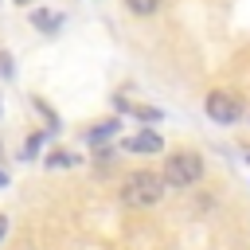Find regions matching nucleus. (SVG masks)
Returning a JSON list of instances; mask_svg holds the SVG:
<instances>
[{"label": "nucleus", "instance_id": "3", "mask_svg": "<svg viewBox=\"0 0 250 250\" xmlns=\"http://www.w3.org/2000/svg\"><path fill=\"white\" fill-rule=\"evenodd\" d=\"M203 109H207V117H211L215 125H234V121L246 113V105H242V98H238L234 90H211L207 102H203Z\"/></svg>", "mask_w": 250, "mask_h": 250}, {"label": "nucleus", "instance_id": "10", "mask_svg": "<svg viewBox=\"0 0 250 250\" xmlns=\"http://www.w3.org/2000/svg\"><path fill=\"white\" fill-rule=\"evenodd\" d=\"M4 234H8V219L0 215V238H4Z\"/></svg>", "mask_w": 250, "mask_h": 250}, {"label": "nucleus", "instance_id": "8", "mask_svg": "<svg viewBox=\"0 0 250 250\" xmlns=\"http://www.w3.org/2000/svg\"><path fill=\"white\" fill-rule=\"evenodd\" d=\"M51 168H59V164H70V152H51V160H47Z\"/></svg>", "mask_w": 250, "mask_h": 250}, {"label": "nucleus", "instance_id": "1", "mask_svg": "<svg viewBox=\"0 0 250 250\" xmlns=\"http://www.w3.org/2000/svg\"><path fill=\"white\" fill-rule=\"evenodd\" d=\"M164 191H168V180L164 176H156L148 168H137L121 184V203L125 207H156L164 199Z\"/></svg>", "mask_w": 250, "mask_h": 250}, {"label": "nucleus", "instance_id": "12", "mask_svg": "<svg viewBox=\"0 0 250 250\" xmlns=\"http://www.w3.org/2000/svg\"><path fill=\"white\" fill-rule=\"evenodd\" d=\"M16 4H27V0H16Z\"/></svg>", "mask_w": 250, "mask_h": 250}, {"label": "nucleus", "instance_id": "9", "mask_svg": "<svg viewBox=\"0 0 250 250\" xmlns=\"http://www.w3.org/2000/svg\"><path fill=\"white\" fill-rule=\"evenodd\" d=\"M0 74L12 78V55H0Z\"/></svg>", "mask_w": 250, "mask_h": 250}, {"label": "nucleus", "instance_id": "5", "mask_svg": "<svg viewBox=\"0 0 250 250\" xmlns=\"http://www.w3.org/2000/svg\"><path fill=\"white\" fill-rule=\"evenodd\" d=\"M31 23H35L39 31H47V35H51V31H59V27H62V16H59V12H51V8H35V12H31Z\"/></svg>", "mask_w": 250, "mask_h": 250}, {"label": "nucleus", "instance_id": "4", "mask_svg": "<svg viewBox=\"0 0 250 250\" xmlns=\"http://www.w3.org/2000/svg\"><path fill=\"white\" fill-rule=\"evenodd\" d=\"M125 148L129 152H160L164 141H160V133H133V137H125Z\"/></svg>", "mask_w": 250, "mask_h": 250}, {"label": "nucleus", "instance_id": "11", "mask_svg": "<svg viewBox=\"0 0 250 250\" xmlns=\"http://www.w3.org/2000/svg\"><path fill=\"white\" fill-rule=\"evenodd\" d=\"M4 184H8V172H0V188H4Z\"/></svg>", "mask_w": 250, "mask_h": 250}, {"label": "nucleus", "instance_id": "2", "mask_svg": "<svg viewBox=\"0 0 250 250\" xmlns=\"http://www.w3.org/2000/svg\"><path fill=\"white\" fill-rule=\"evenodd\" d=\"M160 176L168 180V188H195L203 180V156L191 152V148H180V152L164 156V172Z\"/></svg>", "mask_w": 250, "mask_h": 250}, {"label": "nucleus", "instance_id": "6", "mask_svg": "<svg viewBox=\"0 0 250 250\" xmlns=\"http://www.w3.org/2000/svg\"><path fill=\"white\" fill-rule=\"evenodd\" d=\"M125 8H129L133 16H156L160 0H125Z\"/></svg>", "mask_w": 250, "mask_h": 250}, {"label": "nucleus", "instance_id": "7", "mask_svg": "<svg viewBox=\"0 0 250 250\" xmlns=\"http://www.w3.org/2000/svg\"><path fill=\"white\" fill-rule=\"evenodd\" d=\"M113 129H117V121H105L102 129H94V133H90V145H98V141H105V137H109Z\"/></svg>", "mask_w": 250, "mask_h": 250}]
</instances>
